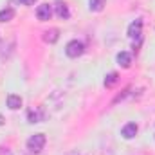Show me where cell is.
Segmentation results:
<instances>
[{
	"label": "cell",
	"instance_id": "cell-11",
	"mask_svg": "<svg viewBox=\"0 0 155 155\" xmlns=\"http://www.w3.org/2000/svg\"><path fill=\"white\" fill-rule=\"evenodd\" d=\"M88 5H90V11L99 13L105 7V0H88Z\"/></svg>",
	"mask_w": 155,
	"mask_h": 155
},
{
	"label": "cell",
	"instance_id": "cell-15",
	"mask_svg": "<svg viewBox=\"0 0 155 155\" xmlns=\"http://www.w3.org/2000/svg\"><path fill=\"white\" fill-rule=\"evenodd\" d=\"M18 2H20V4H24V5H33L36 0H18Z\"/></svg>",
	"mask_w": 155,
	"mask_h": 155
},
{
	"label": "cell",
	"instance_id": "cell-2",
	"mask_svg": "<svg viewBox=\"0 0 155 155\" xmlns=\"http://www.w3.org/2000/svg\"><path fill=\"white\" fill-rule=\"evenodd\" d=\"M83 51H85V45H83L81 41H78V40L69 41V43H67V47H65V52H67V56H69V58H78V56H81V54H83Z\"/></svg>",
	"mask_w": 155,
	"mask_h": 155
},
{
	"label": "cell",
	"instance_id": "cell-3",
	"mask_svg": "<svg viewBox=\"0 0 155 155\" xmlns=\"http://www.w3.org/2000/svg\"><path fill=\"white\" fill-rule=\"evenodd\" d=\"M141 31H143V20H135L128 27V36L130 38H141Z\"/></svg>",
	"mask_w": 155,
	"mask_h": 155
},
{
	"label": "cell",
	"instance_id": "cell-5",
	"mask_svg": "<svg viewBox=\"0 0 155 155\" xmlns=\"http://www.w3.org/2000/svg\"><path fill=\"white\" fill-rule=\"evenodd\" d=\"M51 15H52V9H51V5H49V4H43V5H40L38 9H36V16H38L40 22L49 20V18H51Z\"/></svg>",
	"mask_w": 155,
	"mask_h": 155
},
{
	"label": "cell",
	"instance_id": "cell-13",
	"mask_svg": "<svg viewBox=\"0 0 155 155\" xmlns=\"http://www.w3.org/2000/svg\"><path fill=\"white\" fill-rule=\"evenodd\" d=\"M41 112H40V110H36V112H35V110H31V112H29V121H31V123H40V121H41Z\"/></svg>",
	"mask_w": 155,
	"mask_h": 155
},
{
	"label": "cell",
	"instance_id": "cell-1",
	"mask_svg": "<svg viewBox=\"0 0 155 155\" xmlns=\"http://www.w3.org/2000/svg\"><path fill=\"white\" fill-rule=\"evenodd\" d=\"M43 146H45V135H43V134H36V135L29 137V141H27V148H29L33 153L41 152Z\"/></svg>",
	"mask_w": 155,
	"mask_h": 155
},
{
	"label": "cell",
	"instance_id": "cell-14",
	"mask_svg": "<svg viewBox=\"0 0 155 155\" xmlns=\"http://www.w3.org/2000/svg\"><path fill=\"white\" fill-rule=\"evenodd\" d=\"M0 155H13V153H11L9 148H4V146H2V148H0Z\"/></svg>",
	"mask_w": 155,
	"mask_h": 155
},
{
	"label": "cell",
	"instance_id": "cell-8",
	"mask_svg": "<svg viewBox=\"0 0 155 155\" xmlns=\"http://www.w3.org/2000/svg\"><path fill=\"white\" fill-rule=\"evenodd\" d=\"M7 107H9L11 110L20 108V107H22V97H20V96H15V94L7 96Z\"/></svg>",
	"mask_w": 155,
	"mask_h": 155
},
{
	"label": "cell",
	"instance_id": "cell-6",
	"mask_svg": "<svg viewBox=\"0 0 155 155\" xmlns=\"http://www.w3.org/2000/svg\"><path fill=\"white\" fill-rule=\"evenodd\" d=\"M54 9H56V15L60 16V18H69L71 16V13H69V7H67V4L65 2H61V0H58L56 4H54Z\"/></svg>",
	"mask_w": 155,
	"mask_h": 155
},
{
	"label": "cell",
	"instance_id": "cell-10",
	"mask_svg": "<svg viewBox=\"0 0 155 155\" xmlns=\"http://www.w3.org/2000/svg\"><path fill=\"white\" fill-rule=\"evenodd\" d=\"M13 16H15V11L11 7H5L0 11V22H9V20H13Z\"/></svg>",
	"mask_w": 155,
	"mask_h": 155
},
{
	"label": "cell",
	"instance_id": "cell-9",
	"mask_svg": "<svg viewBox=\"0 0 155 155\" xmlns=\"http://www.w3.org/2000/svg\"><path fill=\"white\" fill-rule=\"evenodd\" d=\"M60 38V31L58 29H49V31H45V35H43V40L47 41V43H54V41H58Z\"/></svg>",
	"mask_w": 155,
	"mask_h": 155
},
{
	"label": "cell",
	"instance_id": "cell-12",
	"mask_svg": "<svg viewBox=\"0 0 155 155\" xmlns=\"http://www.w3.org/2000/svg\"><path fill=\"white\" fill-rule=\"evenodd\" d=\"M117 83V74L116 72H110L108 76L105 78V87H114Z\"/></svg>",
	"mask_w": 155,
	"mask_h": 155
},
{
	"label": "cell",
	"instance_id": "cell-7",
	"mask_svg": "<svg viewBox=\"0 0 155 155\" xmlns=\"http://www.w3.org/2000/svg\"><path fill=\"white\" fill-rule=\"evenodd\" d=\"M117 63H119L123 69H128V67H130V63H132V56H130L128 52H124V51H123V52H119V54H117Z\"/></svg>",
	"mask_w": 155,
	"mask_h": 155
},
{
	"label": "cell",
	"instance_id": "cell-4",
	"mask_svg": "<svg viewBox=\"0 0 155 155\" xmlns=\"http://www.w3.org/2000/svg\"><path fill=\"white\" fill-rule=\"evenodd\" d=\"M137 124L135 123H128V124H124L123 126V130H121V135L124 137V139H132V137H135L137 135Z\"/></svg>",
	"mask_w": 155,
	"mask_h": 155
}]
</instances>
